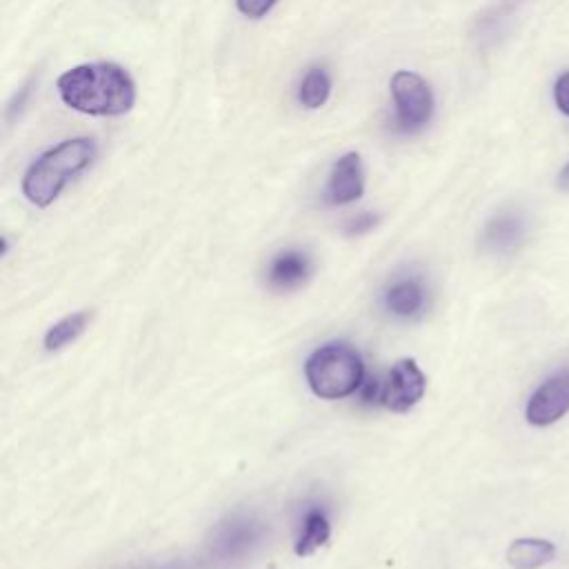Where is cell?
I'll list each match as a JSON object with an SVG mask.
<instances>
[{"label":"cell","mask_w":569,"mask_h":569,"mask_svg":"<svg viewBox=\"0 0 569 569\" xmlns=\"http://www.w3.org/2000/svg\"><path fill=\"white\" fill-rule=\"evenodd\" d=\"M60 100L87 116H122L136 102L129 71L116 62H87L67 69L58 82Z\"/></svg>","instance_id":"cell-1"},{"label":"cell","mask_w":569,"mask_h":569,"mask_svg":"<svg viewBox=\"0 0 569 569\" xmlns=\"http://www.w3.org/2000/svg\"><path fill=\"white\" fill-rule=\"evenodd\" d=\"M98 156L96 140L69 138L40 153L22 176V193L36 207H49Z\"/></svg>","instance_id":"cell-2"},{"label":"cell","mask_w":569,"mask_h":569,"mask_svg":"<svg viewBox=\"0 0 569 569\" xmlns=\"http://www.w3.org/2000/svg\"><path fill=\"white\" fill-rule=\"evenodd\" d=\"M305 376L318 398L338 400L362 387L365 365L349 342H327L307 358Z\"/></svg>","instance_id":"cell-3"},{"label":"cell","mask_w":569,"mask_h":569,"mask_svg":"<svg viewBox=\"0 0 569 569\" xmlns=\"http://www.w3.org/2000/svg\"><path fill=\"white\" fill-rule=\"evenodd\" d=\"M393 98V129L411 133L422 129L433 116V93L422 76L400 69L389 82Z\"/></svg>","instance_id":"cell-4"},{"label":"cell","mask_w":569,"mask_h":569,"mask_svg":"<svg viewBox=\"0 0 569 569\" xmlns=\"http://www.w3.org/2000/svg\"><path fill=\"white\" fill-rule=\"evenodd\" d=\"M262 533H264V527L253 516L231 513L211 529L207 549L220 562L238 560L260 542Z\"/></svg>","instance_id":"cell-5"},{"label":"cell","mask_w":569,"mask_h":569,"mask_svg":"<svg viewBox=\"0 0 569 569\" xmlns=\"http://www.w3.org/2000/svg\"><path fill=\"white\" fill-rule=\"evenodd\" d=\"M425 389H427V378L416 365V360L402 358L391 367L387 382L380 391V402L396 413H405L420 402V398L425 396Z\"/></svg>","instance_id":"cell-6"},{"label":"cell","mask_w":569,"mask_h":569,"mask_svg":"<svg viewBox=\"0 0 569 569\" xmlns=\"http://www.w3.org/2000/svg\"><path fill=\"white\" fill-rule=\"evenodd\" d=\"M569 411V369L549 376L529 398L525 418L533 427H549Z\"/></svg>","instance_id":"cell-7"},{"label":"cell","mask_w":569,"mask_h":569,"mask_svg":"<svg viewBox=\"0 0 569 569\" xmlns=\"http://www.w3.org/2000/svg\"><path fill=\"white\" fill-rule=\"evenodd\" d=\"M365 191V167L362 158L356 151L342 153L327 178L325 187V200L329 204H349L358 200Z\"/></svg>","instance_id":"cell-8"},{"label":"cell","mask_w":569,"mask_h":569,"mask_svg":"<svg viewBox=\"0 0 569 569\" xmlns=\"http://www.w3.org/2000/svg\"><path fill=\"white\" fill-rule=\"evenodd\" d=\"M311 258L302 249H282L276 253L267 269V282L271 289L289 291L300 287L311 276Z\"/></svg>","instance_id":"cell-9"},{"label":"cell","mask_w":569,"mask_h":569,"mask_svg":"<svg viewBox=\"0 0 569 569\" xmlns=\"http://www.w3.org/2000/svg\"><path fill=\"white\" fill-rule=\"evenodd\" d=\"M525 238V220L516 211H502L489 218L482 229L480 244L491 253H509Z\"/></svg>","instance_id":"cell-10"},{"label":"cell","mask_w":569,"mask_h":569,"mask_svg":"<svg viewBox=\"0 0 569 569\" xmlns=\"http://www.w3.org/2000/svg\"><path fill=\"white\" fill-rule=\"evenodd\" d=\"M425 305V289L416 278H398L385 291V307L400 318L416 316Z\"/></svg>","instance_id":"cell-11"},{"label":"cell","mask_w":569,"mask_h":569,"mask_svg":"<svg viewBox=\"0 0 569 569\" xmlns=\"http://www.w3.org/2000/svg\"><path fill=\"white\" fill-rule=\"evenodd\" d=\"M556 558V545L545 538H518L507 549V562L513 569H540Z\"/></svg>","instance_id":"cell-12"},{"label":"cell","mask_w":569,"mask_h":569,"mask_svg":"<svg viewBox=\"0 0 569 569\" xmlns=\"http://www.w3.org/2000/svg\"><path fill=\"white\" fill-rule=\"evenodd\" d=\"M331 533V525L327 513L320 507H311L305 511L302 518V531L296 540V553L298 556H311L316 549H320Z\"/></svg>","instance_id":"cell-13"},{"label":"cell","mask_w":569,"mask_h":569,"mask_svg":"<svg viewBox=\"0 0 569 569\" xmlns=\"http://www.w3.org/2000/svg\"><path fill=\"white\" fill-rule=\"evenodd\" d=\"M331 96V78L327 69L311 67L298 84V102L305 109H320Z\"/></svg>","instance_id":"cell-14"},{"label":"cell","mask_w":569,"mask_h":569,"mask_svg":"<svg viewBox=\"0 0 569 569\" xmlns=\"http://www.w3.org/2000/svg\"><path fill=\"white\" fill-rule=\"evenodd\" d=\"M87 322H89L87 311H76L71 316H64L62 320L51 325L49 331L44 333V347L49 351H56V349L73 342L87 329Z\"/></svg>","instance_id":"cell-15"},{"label":"cell","mask_w":569,"mask_h":569,"mask_svg":"<svg viewBox=\"0 0 569 569\" xmlns=\"http://www.w3.org/2000/svg\"><path fill=\"white\" fill-rule=\"evenodd\" d=\"M376 224H378V216L376 213L360 211V213H356L353 218H349L345 222V233L347 236H362V233L371 231Z\"/></svg>","instance_id":"cell-16"},{"label":"cell","mask_w":569,"mask_h":569,"mask_svg":"<svg viewBox=\"0 0 569 569\" xmlns=\"http://www.w3.org/2000/svg\"><path fill=\"white\" fill-rule=\"evenodd\" d=\"M276 2H278V0H236V7H238V11H240L242 16L258 20V18L267 16V13L273 9Z\"/></svg>","instance_id":"cell-17"},{"label":"cell","mask_w":569,"mask_h":569,"mask_svg":"<svg viewBox=\"0 0 569 569\" xmlns=\"http://www.w3.org/2000/svg\"><path fill=\"white\" fill-rule=\"evenodd\" d=\"M553 100H556V107L569 116V71L560 73L556 84H553Z\"/></svg>","instance_id":"cell-18"},{"label":"cell","mask_w":569,"mask_h":569,"mask_svg":"<svg viewBox=\"0 0 569 569\" xmlns=\"http://www.w3.org/2000/svg\"><path fill=\"white\" fill-rule=\"evenodd\" d=\"M558 187H560L562 191H569V162L565 164V169H562L560 176H558Z\"/></svg>","instance_id":"cell-19"}]
</instances>
